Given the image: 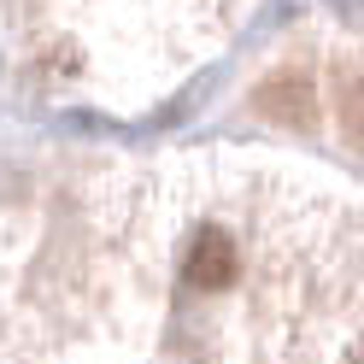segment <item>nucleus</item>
Wrapping results in <instances>:
<instances>
[{
	"instance_id": "nucleus-3",
	"label": "nucleus",
	"mask_w": 364,
	"mask_h": 364,
	"mask_svg": "<svg viewBox=\"0 0 364 364\" xmlns=\"http://www.w3.org/2000/svg\"><path fill=\"white\" fill-rule=\"evenodd\" d=\"M341 129H347V141L364 153V82L353 88V100H347V118H341Z\"/></svg>"
},
{
	"instance_id": "nucleus-4",
	"label": "nucleus",
	"mask_w": 364,
	"mask_h": 364,
	"mask_svg": "<svg viewBox=\"0 0 364 364\" xmlns=\"http://www.w3.org/2000/svg\"><path fill=\"white\" fill-rule=\"evenodd\" d=\"M353 364H364V353H358V358H353Z\"/></svg>"
},
{
	"instance_id": "nucleus-1",
	"label": "nucleus",
	"mask_w": 364,
	"mask_h": 364,
	"mask_svg": "<svg viewBox=\"0 0 364 364\" xmlns=\"http://www.w3.org/2000/svg\"><path fill=\"white\" fill-rule=\"evenodd\" d=\"M182 277H188V288L200 294H223L235 277H241V259H235V241L218 230V223H206L194 241H188V259H182Z\"/></svg>"
},
{
	"instance_id": "nucleus-2",
	"label": "nucleus",
	"mask_w": 364,
	"mask_h": 364,
	"mask_svg": "<svg viewBox=\"0 0 364 364\" xmlns=\"http://www.w3.org/2000/svg\"><path fill=\"white\" fill-rule=\"evenodd\" d=\"M253 106L264 112V118H277V124H311V82L300 71H277V77H264L253 88Z\"/></svg>"
}]
</instances>
